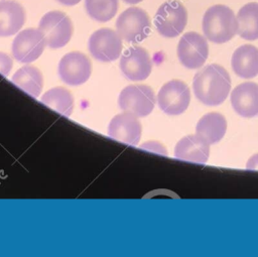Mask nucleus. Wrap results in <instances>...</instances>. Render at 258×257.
Masks as SVG:
<instances>
[{
	"label": "nucleus",
	"mask_w": 258,
	"mask_h": 257,
	"mask_svg": "<svg viewBox=\"0 0 258 257\" xmlns=\"http://www.w3.org/2000/svg\"><path fill=\"white\" fill-rule=\"evenodd\" d=\"M192 89L197 99L207 106L223 103L231 90V78L220 65L212 63L199 71L192 80Z\"/></svg>",
	"instance_id": "nucleus-1"
},
{
	"label": "nucleus",
	"mask_w": 258,
	"mask_h": 257,
	"mask_svg": "<svg viewBox=\"0 0 258 257\" xmlns=\"http://www.w3.org/2000/svg\"><path fill=\"white\" fill-rule=\"evenodd\" d=\"M202 25L205 36L214 43H225L231 40L238 30V21L233 10L223 4L208 8Z\"/></svg>",
	"instance_id": "nucleus-2"
},
{
	"label": "nucleus",
	"mask_w": 258,
	"mask_h": 257,
	"mask_svg": "<svg viewBox=\"0 0 258 257\" xmlns=\"http://www.w3.org/2000/svg\"><path fill=\"white\" fill-rule=\"evenodd\" d=\"M118 34L127 42L138 43L150 33L151 21L147 12L139 7L124 10L116 20Z\"/></svg>",
	"instance_id": "nucleus-3"
},
{
	"label": "nucleus",
	"mask_w": 258,
	"mask_h": 257,
	"mask_svg": "<svg viewBox=\"0 0 258 257\" xmlns=\"http://www.w3.org/2000/svg\"><path fill=\"white\" fill-rule=\"evenodd\" d=\"M153 22L160 35L175 37L183 31L186 25L187 11L181 2L167 0L157 9Z\"/></svg>",
	"instance_id": "nucleus-4"
},
{
	"label": "nucleus",
	"mask_w": 258,
	"mask_h": 257,
	"mask_svg": "<svg viewBox=\"0 0 258 257\" xmlns=\"http://www.w3.org/2000/svg\"><path fill=\"white\" fill-rule=\"evenodd\" d=\"M38 29L43 33L46 45L49 48L64 46L73 35V23L70 17L61 11L45 13L38 24Z\"/></svg>",
	"instance_id": "nucleus-5"
},
{
	"label": "nucleus",
	"mask_w": 258,
	"mask_h": 257,
	"mask_svg": "<svg viewBox=\"0 0 258 257\" xmlns=\"http://www.w3.org/2000/svg\"><path fill=\"white\" fill-rule=\"evenodd\" d=\"M155 95L153 90L146 85H129L125 87L118 99L119 107L137 117L149 115L155 106Z\"/></svg>",
	"instance_id": "nucleus-6"
},
{
	"label": "nucleus",
	"mask_w": 258,
	"mask_h": 257,
	"mask_svg": "<svg viewBox=\"0 0 258 257\" xmlns=\"http://www.w3.org/2000/svg\"><path fill=\"white\" fill-rule=\"evenodd\" d=\"M89 51L100 61L116 60L122 52V38L111 28H101L92 33L88 42Z\"/></svg>",
	"instance_id": "nucleus-7"
},
{
	"label": "nucleus",
	"mask_w": 258,
	"mask_h": 257,
	"mask_svg": "<svg viewBox=\"0 0 258 257\" xmlns=\"http://www.w3.org/2000/svg\"><path fill=\"white\" fill-rule=\"evenodd\" d=\"M209 56L207 39L198 32L184 33L177 44V57L187 69L201 68Z\"/></svg>",
	"instance_id": "nucleus-8"
},
{
	"label": "nucleus",
	"mask_w": 258,
	"mask_h": 257,
	"mask_svg": "<svg viewBox=\"0 0 258 257\" xmlns=\"http://www.w3.org/2000/svg\"><path fill=\"white\" fill-rule=\"evenodd\" d=\"M190 101V92L185 83L179 80H171L165 83L157 94L159 108L168 115L183 113Z\"/></svg>",
	"instance_id": "nucleus-9"
},
{
	"label": "nucleus",
	"mask_w": 258,
	"mask_h": 257,
	"mask_svg": "<svg viewBox=\"0 0 258 257\" xmlns=\"http://www.w3.org/2000/svg\"><path fill=\"white\" fill-rule=\"evenodd\" d=\"M45 45V38L39 29L27 28L15 36L11 51L17 61L27 63L36 60L43 52Z\"/></svg>",
	"instance_id": "nucleus-10"
},
{
	"label": "nucleus",
	"mask_w": 258,
	"mask_h": 257,
	"mask_svg": "<svg viewBox=\"0 0 258 257\" xmlns=\"http://www.w3.org/2000/svg\"><path fill=\"white\" fill-rule=\"evenodd\" d=\"M58 75L68 85L78 86L86 83L92 74L90 58L81 51L64 54L58 62Z\"/></svg>",
	"instance_id": "nucleus-11"
},
{
	"label": "nucleus",
	"mask_w": 258,
	"mask_h": 257,
	"mask_svg": "<svg viewBox=\"0 0 258 257\" xmlns=\"http://www.w3.org/2000/svg\"><path fill=\"white\" fill-rule=\"evenodd\" d=\"M120 70L131 81L147 79L152 70V61L148 51L138 45L127 48L121 55Z\"/></svg>",
	"instance_id": "nucleus-12"
},
{
	"label": "nucleus",
	"mask_w": 258,
	"mask_h": 257,
	"mask_svg": "<svg viewBox=\"0 0 258 257\" xmlns=\"http://www.w3.org/2000/svg\"><path fill=\"white\" fill-rule=\"evenodd\" d=\"M142 133L141 123L136 115L130 112H123L115 115L108 126V135L121 142L137 145Z\"/></svg>",
	"instance_id": "nucleus-13"
},
{
	"label": "nucleus",
	"mask_w": 258,
	"mask_h": 257,
	"mask_svg": "<svg viewBox=\"0 0 258 257\" xmlns=\"http://www.w3.org/2000/svg\"><path fill=\"white\" fill-rule=\"evenodd\" d=\"M233 109L242 117L252 118L258 115V84L245 82L231 93Z\"/></svg>",
	"instance_id": "nucleus-14"
},
{
	"label": "nucleus",
	"mask_w": 258,
	"mask_h": 257,
	"mask_svg": "<svg viewBox=\"0 0 258 257\" xmlns=\"http://www.w3.org/2000/svg\"><path fill=\"white\" fill-rule=\"evenodd\" d=\"M209 155L210 143L198 134L184 136L174 147V156L180 160L206 163Z\"/></svg>",
	"instance_id": "nucleus-15"
},
{
	"label": "nucleus",
	"mask_w": 258,
	"mask_h": 257,
	"mask_svg": "<svg viewBox=\"0 0 258 257\" xmlns=\"http://www.w3.org/2000/svg\"><path fill=\"white\" fill-rule=\"evenodd\" d=\"M25 22V11L22 5L14 0L0 1V37L17 33Z\"/></svg>",
	"instance_id": "nucleus-16"
},
{
	"label": "nucleus",
	"mask_w": 258,
	"mask_h": 257,
	"mask_svg": "<svg viewBox=\"0 0 258 257\" xmlns=\"http://www.w3.org/2000/svg\"><path fill=\"white\" fill-rule=\"evenodd\" d=\"M231 66L234 73L243 79H252L258 75V48L252 44H243L233 53Z\"/></svg>",
	"instance_id": "nucleus-17"
},
{
	"label": "nucleus",
	"mask_w": 258,
	"mask_h": 257,
	"mask_svg": "<svg viewBox=\"0 0 258 257\" xmlns=\"http://www.w3.org/2000/svg\"><path fill=\"white\" fill-rule=\"evenodd\" d=\"M227 130V121L225 117L217 112L204 115L198 122L196 132L206 139L210 144L219 142Z\"/></svg>",
	"instance_id": "nucleus-18"
},
{
	"label": "nucleus",
	"mask_w": 258,
	"mask_h": 257,
	"mask_svg": "<svg viewBox=\"0 0 258 257\" xmlns=\"http://www.w3.org/2000/svg\"><path fill=\"white\" fill-rule=\"evenodd\" d=\"M239 36L246 40L258 39V3L250 2L242 6L237 13Z\"/></svg>",
	"instance_id": "nucleus-19"
},
{
	"label": "nucleus",
	"mask_w": 258,
	"mask_h": 257,
	"mask_svg": "<svg viewBox=\"0 0 258 257\" xmlns=\"http://www.w3.org/2000/svg\"><path fill=\"white\" fill-rule=\"evenodd\" d=\"M11 80L16 86L35 98L39 96L43 87V76L33 66L21 67L14 73Z\"/></svg>",
	"instance_id": "nucleus-20"
},
{
	"label": "nucleus",
	"mask_w": 258,
	"mask_h": 257,
	"mask_svg": "<svg viewBox=\"0 0 258 257\" xmlns=\"http://www.w3.org/2000/svg\"><path fill=\"white\" fill-rule=\"evenodd\" d=\"M41 102L56 112L70 116L74 110V97L63 87H54L45 92L40 98Z\"/></svg>",
	"instance_id": "nucleus-21"
},
{
	"label": "nucleus",
	"mask_w": 258,
	"mask_h": 257,
	"mask_svg": "<svg viewBox=\"0 0 258 257\" xmlns=\"http://www.w3.org/2000/svg\"><path fill=\"white\" fill-rule=\"evenodd\" d=\"M118 0H85L88 15L99 22L111 20L117 13Z\"/></svg>",
	"instance_id": "nucleus-22"
},
{
	"label": "nucleus",
	"mask_w": 258,
	"mask_h": 257,
	"mask_svg": "<svg viewBox=\"0 0 258 257\" xmlns=\"http://www.w3.org/2000/svg\"><path fill=\"white\" fill-rule=\"evenodd\" d=\"M13 66L12 58L5 52L0 51V74L7 76Z\"/></svg>",
	"instance_id": "nucleus-23"
},
{
	"label": "nucleus",
	"mask_w": 258,
	"mask_h": 257,
	"mask_svg": "<svg viewBox=\"0 0 258 257\" xmlns=\"http://www.w3.org/2000/svg\"><path fill=\"white\" fill-rule=\"evenodd\" d=\"M246 168L251 169V170L258 169V153L254 154L252 157H250V159L248 160V162L246 164Z\"/></svg>",
	"instance_id": "nucleus-24"
},
{
	"label": "nucleus",
	"mask_w": 258,
	"mask_h": 257,
	"mask_svg": "<svg viewBox=\"0 0 258 257\" xmlns=\"http://www.w3.org/2000/svg\"><path fill=\"white\" fill-rule=\"evenodd\" d=\"M56 1L64 6H74V5H77L81 0H56Z\"/></svg>",
	"instance_id": "nucleus-25"
},
{
	"label": "nucleus",
	"mask_w": 258,
	"mask_h": 257,
	"mask_svg": "<svg viewBox=\"0 0 258 257\" xmlns=\"http://www.w3.org/2000/svg\"><path fill=\"white\" fill-rule=\"evenodd\" d=\"M125 3H127V4H129V5H135V4H137V3H140L141 1H143V0H123Z\"/></svg>",
	"instance_id": "nucleus-26"
}]
</instances>
